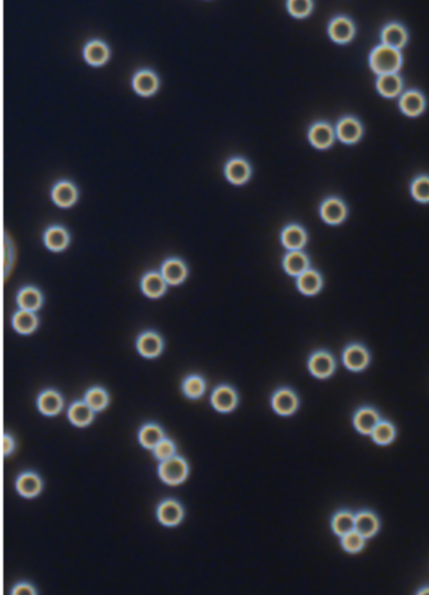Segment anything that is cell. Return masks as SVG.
Masks as SVG:
<instances>
[{
    "mask_svg": "<svg viewBox=\"0 0 429 595\" xmlns=\"http://www.w3.org/2000/svg\"><path fill=\"white\" fill-rule=\"evenodd\" d=\"M83 401L95 413L106 410L109 405V395L102 387L94 386L86 390Z\"/></svg>",
    "mask_w": 429,
    "mask_h": 595,
    "instance_id": "836d02e7",
    "label": "cell"
},
{
    "mask_svg": "<svg viewBox=\"0 0 429 595\" xmlns=\"http://www.w3.org/2000/svg\"><path fill=\"white\" fill-rule=\"evenodd\" d=\"M356 28L353 21L345 15L332 18L328 25V35L338 44H347L354 38Z\"/></svg>",
    "mask_w": 429,
    "mask_h": 595,
    "instance_id": "2e32d148",
    "label": "cell"
},
{
    "mask_svg": "<svg viewBox=\"0 0 429 595\" xmlns=\"http://www.w3.org/2000/svg\"><path fill=\"white\" fill-rule=\"evenodd\" d=\"M158 474L163 483L169 486H179L187 480L189 465L182 456L175 455L170 460L159 462Z\"/></svg>",
    "mask_w": 429,
    "mask_h": 595,
    "instance_id": "7a4b0ae2",
    "label": "cell"
},
{
    "mask_svg": "<svg viewBox=\"0 0 429 595\" xmlns=\"http://www.w3.org/2000/svg\"><path fill=\"white\" fill-rule=\"evenodd\" d=\"M11 594L13 595H35L38 594V592H36L35 587L31 585V584L27 583V582H20V583H18L17 584V585L14 586V588L12 589Z\"/></svg>",
    "mask_w": 429,
    "mask_h": 595,
    "instance_id": "b9f144b4",
    "label": "cell"
},
{
    "mask_svg": "<svg viewBox=\"0 0 429 595\" xmlns=\"http://www.w3.org/2000/svg\"><path fill=\"white\" fill-rule=\"evenodd\" d=\"M331 529L339 537L355 531V515L349 510H341L333 516L331 520Z\"/></svg>",
    "mask_w": 429,
    "mask_h": 595,
    "instance_id": "e575fe53",
    "label": "cell"
},
{
    "mask_svg": "<svg viewBox=\"0 0 429 595\" xmlns=\"http://www.w3.org/2000/svg\"><path fill=\"white\" fill-rule=\"evenodd\" d=\"M371 437L377 445L386 446L393 442L396 437V429L391 422L381 420L373 429Z\"/></svg>",
    "mask_w": 429,
    "mask_h": 595,
    "instance_id": "8d00e7d4",
    "label": "cell"
},
{
    "mask_svg": "<svg viewBox=\"0 0 429 595\" xmlns=\"http://www.w3.org/2000/svg\"><path fill=\"white\" fill-rule=\"evenodd\" d=\"M156 515L161 525L176 527L180 525L184 518V510L179 501L168 498L159 503L157 508Z\"/></svg>",
    "mask_w": 429,
    "mask_h": 595,
    "instance_id": "8fae6325",
    "label": "cell"
},
{
    "mask_svg": "<svg viewBox=\"0 0 429 595\" xmlns=\"http://www.w3.org/2000/svg\"><path fill=\"white\" fill-rule=\"evenodd\" d=\"M404 81L398 73L379 75L376 80V89L386 98H394L402 94Z\"/></svg>",
    "mask_w": 429,
    "mask_h": 595,
    "instance_id": "4dcf8cb0",
    "label": "cell"
},
{
    "mask_svg": "<svg viewBox=\"0 0 429 595\" xmlns=\"http://www.w3.org/2000/svg\"><path fill=\"white\" fill-rule=\"evenodd\" d=\"M282 267L290 277H298L310 269V258L303 251H289L282 259Z\"/></svg>",
    "mask_w": 429,
    "mask_h": 595,
    "instance_id": "4316f807",
    "label": "cell"
},
{
    "mask_svg": "<svg viewBox=\"0 0 429 595\" xmlns=\"http://www.w3.org/2000/svg\"><path fill=\"white\" fill-rule=\"evenodd\" d=\"M43 479L34 471L20 473L15 481V490L18 494L28 499L38 497L43 491Z\"/></svg>",
    "mask_w": 429,
    "mask_h": 595,
    "instance_id": "7402d4cb",
    "label": "cell"
},
{
    "mask_svg": "<svg viewBox=\"0 0 429 595\" xmlns=\"http://www.w3.org/2000/svg\"><path fill=\"white\" fill-rule=\"evenodd\" d=\"M210 403L214 411L221 413H228L237 408L239 397L234 388L222 384L212 392Z\"/></svg>",
    "mask_w": 429,
    "mask_h": 595,
    "instance_id": "52a82bcc",
    "label": "cell"
},
{
    "mask_svg": "<svg viewBox=\"0 0 429 595\" xmlns=\"http://www.w3.org/2000/svg\"><path fill=\"white\" fill-rule=\"evenodd\" d=\"M70 233L66 228L53 225L47 228L43 233V243L47 250L53 253H61L69 247Z\"/></svg>",
    "mask_w": 429,
    "mask_h": 595,
    "instance_id": "d6986e66",
    "label": "cell"
},
{
    "mask_svg": "<svg viewBox=\"0 0 429 595\" xmlns=\"http://www.w3.org/2000/svg\"><path fill=\"white\" fill-rule=\"evenodd\" d=\"M297 288L300 293L306 296L316 295L323 288V277L316 270L308 269L297 277Z\"/></svg>",
    "mask_w": 429,
    "mask_h": 595,
    "instance_id": "1f68e13d",
    "label": "cell"
},
{
    "mask_svg": "<svg viewBox=\"0 0 429 595\" xmlns=\"http://www.w3.org/2000/svg\"><path fill=\"white\" fill-rule=\"evenodd\" d=\"M335 133L341 142L351 145V144L359 142L363 136V128L362 123L356 117L347 115L342 117L337 123Z\"/></svg>",
    "mask_w": 429,
    "mask_h": 595,
    "instance_id": "4fadbf2b",
    "label": "cell"
},
{
    "mask_svg": "<svg viewBox=\"0 0 429 595\" xmlns=\"http://www.w3.org/2000/svg\"><path fill=\"white\" fill-rule=\"evenodd\" d=\"M95 411L82 400H77L71 404L67 411V418L70 423L78 428H85L92 424L95 418Z\"/></svg>",
    "mask_w": 429,
    "mask_h": 595,
    "instance_id": "83f0119b",
    "label": "cell"
},
{
    "mask_svg": "<svg viewBox=\"0 0 429 595\" xmlns=\"http://www.w3.org/2000/svg\"><path fill=\"white\" fill-rule=\"evenodd\" d=\"M307 368L310 374L318 379H326L334 374L336 361L334 356L326 351H317L310 356Z\"/></svg>",
    "mask_w": 429,
    "mask_h": 595,
    "instance_id": "8992f818",
    "label": "cell"
},
{
    "mask_svg": "<svg viewBox=\"0 0 429 595\" xmlns=\"http://www.w3.org/2000/svg\"><path fill=\"white\" fill-rule=\"evenodd\" d=\"M152 453L159 462L170 460L173 456L177 455L176 444L171 439L166 437L152 450Z\"/></svg>",
    "mask_w": 429,
    "mask_h": 595,
    "instance_id": "ab89813d",
    "label": "cell"
},
{
    "mask_svg": "<svg viewBox=\"0 0 429 595\" xmlns=\"http://www.w3.org/2000/svg\"><path fill=\"white\" fill-rule=\"evenodd\" d=\"M82 57L89 66L103 67L111 57V49L103 39H90L83 46Z\"/></svg>",
    "mask_w": 429,
    "mask_h": 595,
    "instance_id": "277c9868",
    "label": "cell"
},
{
    "mask_svg": "<svg viewBox=\"0 0 429 595\" xmlns=\"http://www.w3.org/2000/svg\"><path fill=\"white\" fill-rule=\"evenodd\" d=\"M381 44L391 48L401 50L407 43L408 34L405 26L399 22L386 24L381 33Z\"/></svg>",
    "mask_w": 429,
    "mask_h": 595,
    "instance_id": "603a6c76",
    "label": "cell"
},
{
    "mask_svg": "<svg viewBox=\"0 0 429 595\" xmlns=\"http://www.w3.org/2000/svg\"><path fill=\"white\" fill-rule=\"evenodd\" d=\"M159 272L169 286L180 285L187 279V265L180 258H167L161 264Z\"/></svg>",
    "mask_w": 429,
    "mask_h": 595,
    "instance_id": "44dd1931",
    "label": "cell"
},
{
    "mask_svg": "<svg viewBox=\"0 0 429 595\" xmlns=\"http://www.w3.org/2000/svg\"><path fill=\"white\" fill-rule=\"evenodd\" d=\"M380 520L370 510H362L355 515V531L365 539L371 538L378 533Z\"/></svg>",
    "mask_w": 429,
    "mask_h": 595,
    "instance_id": "f546056e",
    "label": "cell"
},
{
    "mask_svg": "<svg viewBox=\"0 0 429 595\" xmlns=\"http://www.w3.org/2000/svg\"><path fill=\"white\" fill-rule=\"evenodd\" d=\"M252 175V168L249 162L242 157H233L224 166V175L233 185L245 184Z\"/></svg>",
    "mask_w": 429,
    "mask_h": 595,
    "instance_id": "9a60e30c",
    "label": "cell"
},
{
    "mask_svg": "<svg viewBox=\"0 0 429 595\" xmlns=\"http://www.w3.org/2000/svg\"><path fill=\"white\" fill-rule=\"evenodd\" d=\"M43 295L35 286H25L18 291L17 304L18 309L36 313L43 305Z\"/></svg>",
    "mask_w": 429,
    "mask_h": 595,
    "instance_id": "484cf974",
    "label": "cell"
},
{
    "mask_svg": "<svg viewBox=\"0 0 429 595\" xmlns=\"http://www.w3.org/2000/svg\"><path fill=\"white\" fill-rule=\"evenodd\" d=\"M164 342L161 335L155 331H145L136 340L138 355L147 359L159 358L163 352Z\"/></svg>",
    "mask_w": 429,
    "mask_h": 595,
    "instance_id": "ba28073f",
    "label": "cell"
},
{
    "mask_svg": "<svg viewBox=\"0 0 429 595\" xmlns=\"http://www.w3.org/2000/svg\"><path fill=\"white\" fill-rule=\"evenodd\" d=\"M300 400L294 390L281 388L271 397V406L275 413L281 416H290L299 409Z\"/></svg>",
    "mask_w": 429,
    "mask_h": 595,
    "instance_id": "30bf717a",
    "label": "cell"
},
{
    "mask_svg": "<svg viewBox=\"0 0 429 595\" xmlns=\"http://www.w3.org/2000/svg\"><path fill=\"white\" fill-rule=\"evenodd\" d=\"M182 390L183 395L192 400L203 397L206 392V382L203 376L198 374H191L185 377L182 381Z\"/></svg>",
    "mask_w": 429,
    "mask_h": 595,
    "instance_id": "d590c367",
    "label": "cell"
},
{
    "mask_svg": "<svg viewBox=\"0 0 429 595\" xmlns=\"http://www.w3.org/2000/svg\"><path fill=\"white\" fill-rule=\"evenodd\" d=\"M342 362L345 368L358 373L370 365V353L365 346L359 343H353L344 348L342 353Z\"/></svg>",
    "mask_w": 429,
    "mask_h": 595,
    "instance_id": "9c48e42d",
    "label": "cell"
},
{
    "mask_svg": "<svg viewBox=\"0 0 429 595\" xmlns=\"http://www.w3.org/2000/svg\"><path fill=\"white\" fill-rule=\"evenodd\" d=\"M429 594V588H423L421 589L420 592H418V594Z\"/></svg>",
    "mask_w": 429,
    "mask_h": 595,
    "instance_id": "ee69618b",
    "label": "cell"
},
{
    "mask_svg": "<svg viewBox=\"0 0 429 595\" xmlns=\"http://www.w3.org/2000/svg\"><path fill=\"white\" fill-rule=\"evenodd\" d=\"M410 193L414 200L419 203H429V175H421L416 177L410 185Z\"/></svg>",
    "mask_w": 429,
    "mask_h": 595,
    "instance_id": "74e56055",
    "label": "cell"
},
{
    "mask_svg": "<svg viewBox=\"0 0 429 595\" xmlns=\"http://www.w3.org/2000/svg\"><path fill=\"white\" fill-rule=\"evenodd\" d=\"M11 323L13 329L17 332L18 335H32L36 331L38 328L39 319L34 311L20 310L18 309L14 314H13Z\"/></svg>",
    "mask_w": 429,
    "mask_h": 595,
    "instance_id": "f1b7e54d",
    "label": "cell"
},
{
    "mask_svg": "<svg viewBox=\"0 0 429 595\" xmlns=\"http://www.w3.org/2000/svg\"><path fill=\"white\" fill-rule=\"evenodd\" d=\"M138 439L141 447L152 450L162 439H166V434L159 425L146 423L138 431Z\"/></svg>",
    "mask_w": 429,
    "mask_h": 595,
    "instance_id": "d6a6232c",
    "label": "cell"
},
{
    "mask_svg": "<svg viewBox=\"0 0 429 595\" xmlns=\"http://www.w3.org/2000/svg\"><path fill=\"white\" fill-rule=\"evenodd\" d=\"M287 10L289 14L293 17L305 18L308 17L312 13L314 3L310 0H303V1H297V0H290L286 2Z\"/></svg>",
    "mask_w": 429,
    "mask_h": 595,
    "instance_id": "60d3db41",
    "label": "cell"
},
{
    "mask_svg": "<svg viewBox=\"0 0 429 595\" xmlns=\"http://www.w3.org/2000/svg\"><path fill=\"white\" fill-rule=\"evenodd\" d=\"M78 189L71 180L62 179L54 183L51 189V199L60 209H69L78 200Z\"/></svg>",
    "mask_w": 429,
    "mask_h": 595,
    "instance_id": "5b68a950",
    "label": "cell"
},
{
    "mask_svg": "<svg viewBox=\"0 0 429 595\" xmlns=\"http://www.w3.org/2000/svg\"><path fill=\"white\" fill-rule=\"evenodd\" d=\"M307 233L300 225H287L282 230V244L287 251H302L307 243Z\"/></svg>",
    "mask_w": 429,
    "mask_h": 595,
    "instance_id": "cb8c5ba5",
    "label": "cell"
},
{
    "mask_svg": "<svg viewBox=\"0 0 429 595\" xmlns=\"http://www.w3.org/2000/svg\"><path fill=\"white\" fill-rule=\"evenodd\" d=\"M15 449V439L10 434H5L3 435V455L4 456L11 455Z\"/></svg>",
    "mask_w": 429,
    "mask_h": 595,
    "instance_id": "7bdbcfd3",
    "label": "cell"
},
{
    "mask_svg": "<svg viewBox=\"0 0 429 595\" xmlns=\"http://www.w3.org/2000/svg\"><path fill=\"white\" fill-rule=\"evenodd\" d=\"M341 545L342 549L349 554H358L365 547V538L357 531H353L341 537Z\"/></svg>",
    "mask_w": 429,
    "mask_h": 595,
    "instance_id": "f35d334b",
    "label": "cell"
},
{
    "mask_svg": "<svg viewBox=\"0 0 429 595\" xmlns=\"http://www.w3.org/2000/svg\"><path fill=\"white\" fill-rule=\"evenodd\" d=\"M307 138L314 148L326 150L333 145L336 133L329 123L316 122L308 130Z\"/></svg>",
    "mask_w": 429,
    "mask_h": 595,
    "instance_id": "5bb4252c",
    "label": "cell"
},
{
    "mask_svg": "<svg viewBox=\"0 0 429 595\" xmlns=\"http://www.w3.org/2000/svg\"><path fill=\"white\" fill-rule=\"evenodd\" d=\"M402 65V56L399 50L381 44L370 54V66L379 75L398 73Z\"/></svg>",
    "mask_w": 429,
    "mask_h": 595,
    "instance_id": "6da1fadb",
    "label": "cell"
},
{
    "mask_svg": "<svg viewBox=\"0 0 429 595\" xmlns=\"http://www.w3.org/2000/svg\"><path fill=\"white\" fill-rule=\"evenodd\" d=\"M64 397L57 390L53 389L43 390L36 399V407L39 413L49 418L59 416L64 410Z\"/></svg>",
    "mask_w": 429,
    "mask_h": 595,
    "instance_id": "e0dca14e",
    "label": "cell"
},
{
    "mask_svg": "<svg viewBox=\"0 0 429 595\" xmlns=\"http://www.w3.org/2000/svg\"><path fill=\"white\" fill-rule=\"evenodd\" d=\"M347 207L341 198L330 196L324 199L320 207L321 219L328 225H340L347 219Z\"/></svg>",
    "mask_w": 429,
    "mask_h": 595,
    "instance_id": "7c38bea8",
    "label": "cell"
},
{
    "mask_svg": "<svg viewBox=\"0 0 429 595\" xmlns=\"http://www.w3.org/2000/svg\"><path fill=\"white\" fill-rule=\"evenodd\" d=\"M131 86L136 94L143 98L153 96L161 86L158 73L149 68H143L136 71L131 80Z\"/></svg>",
    "mask_w": 429,
    "mask_h": 595,
    "instance_id": "3957f363",
    "label": "cell"
},
{
    "mask_svg": "<svg viewBox=\"0 0 429 595\" xmlns=\"http://www.w3.org/2000/svg\"><path fill=\"white\" fill-rule=\"evenodd\" d=\"M381 420L380 414L371 407L360 408L353 416L354 428L363 435H371Z\"/></svg>",
    "mask_w": 429,
    "mask_h": 595,
    "instance_id": "d4e9b609",
    "label": "cell"
},
{
    "mask_svg": "<svg viewBox=\"0 0 429 595\" xmlns=\"http://www.w3.org/2000/svg\"><path fill=\"white\" fill-rule=\"evenodd\" d=\"M399 107L402 114L409 117H417L425 112L426 101L420 91L410 89L400 96Z\"/></svg>",
    "mask_w": 429,
    "mask_h": 595,
    "instance_id": "ffe728a7",
    "label": "cell"
},
{
    "mask_svg": "<svg viewBox=\"0 0 429 595\" xmlns=\"http://www.w3.org/2000/svg\"><path fill=\"white\" fill-rule=\"evenodd\" d=\"M168 286L161 272L155 271L146 272L140 282L141 293L150 300H158L166 295Z\"/></svg>",
    "mask_w": 429,
    "mask_h": 595,
    "instance_id": "ac0fdd59",
    "label": "cell"
}]
</instances>
